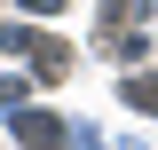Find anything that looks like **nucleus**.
Wrapping results in <instances>:
<instances>
[{"label":"nucleus","instance_id":"nucleus-1","mask_svg":"<svg viewBox=\"0 0 158 150\" xmlns=\"http://www.w3.org/2000/svg\"><path fill=\"white\" fill-rule=\"evenodd\" d=\"M24 48H32V79H48V87H56V79L71 71V56H63V40H48V32H32Z\"/></svg>","mask_w":158,"mask_h":150},{"label":"nucleus","instance_id":"nucleus-2","mask_svg":"<svg viewBox=\"0 0 158 150\" xmlns=\"http://www.w3.org/2000/svg\"><path fill=\"white\" fill-rule=\"evenodd\" d=\"M16 134H24V150H56V142H63V127H56L48 111H24V119H16Z\"/></svg>","mask_w":158,"mask_h":150},{"label":"nucleus","instance_id":"nucleus-3","mask_svg":"<svg viewBox=\"0 0 158 150\" xmlns=\"http://www.w3.org/2000/svg\"><path fill=\"white\" fill-rule=\"evenodd\" d=\"M127 103H135V111H158V71H135V79H127Z\"/></svg>","mask_w":158,"mask_h":150},{"label":"nucleus","instance_id":"nucleus-4","mask_svg":"<svg viewBox=\"0 0 158 150\" xmlns=\"http://www.w3.org/2000/svg\"><path fill=\"white\" fill-rule=\"evenodd\" d=\"M16 8H40V16H56V8H63V0H16Z\"/></svg>","mask_w":158,"mask_h":150}]
</instances>
